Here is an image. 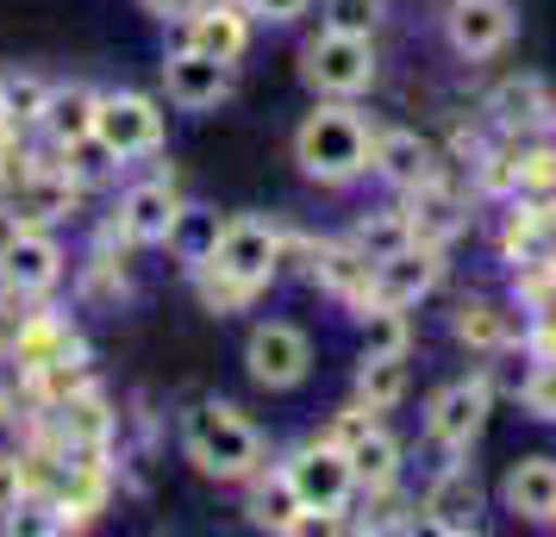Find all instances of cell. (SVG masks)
Masks as SVG:
<instances>
[{"mask_svg": "<svg viewBox=\"0 0 556 537\" xmlns=\"http://www.w3.org/2000/svg\"><path fill=\"white\" fill-rule=\"evenodd\" d=\"M288 151H294V169L313 188L344 194L376 169V119L356 101H313L301 113L294 138H288Z\"/></svg>", "mask_w": 556, "mask_h": 537, "instance_id": "6da1fadb", "label": "cell"}, {"mask_svg": "<svg viewBox=\"0 0 556 537\" xmlns=\"http://www.w3.org/2000/svg\"><path fill=\"white\" fill-rule=\"evenodd\" d=\"M181 457L194 462V475L219 487H244L251 475L269 469V437L256 432V419L244 407H231V400H194V407L181 412Z\"/></svg>", "mask_w": 556, "mask_h": 537, "instance_id": "7a4b0ae2", "label": "cell"}, {"mask_svg": "<svg viewBox=\"0 0 556 537\" xmlns=\"http://www.w3.org/2000/svg\"><path fill=\"white\" fill-rule=\"evenodd\" d=\"M281 482L294 487V500H301L319 525H338L344 512L356 507V475H351V450L344 444H331L326 432L301 437L288 457L276 462Z\"/></svg>", "mask_w": 556, "mask_h": 537, "instance_id": "3957f363", "label": "cell"}, {"mask_svg": "<svg viewBox=\"0 0 556 537\" xmlns=\"http://www.w3.org/2000/svg\"><path fill=\"white\" fill-rule=\"evenodd\" d=\"M301 81L313 101H363L381 81V51L376 38H356V31H313L301 44Z\"/></svg>", "mask_w": 556, "mask_h": 537, "instance_id": "277c9868", "label": "cell"}, {"mask_svg": "<svg viewBox=\"0 0 556 537\" xmlns=\"http://www.w3.org/2000/svg\"><path fill=\"white\" fill-rule=\"evenodd\" d=\"M281 263H288V231L276 219L238 213V219H219V238H213L206 263H194V269H213V276L244 282L251 294H263V287H276Z\"/></svg>", "mask_w": 556, "mask_h": 537, "instance_id": "5b68a950", "label": "cell"}, {"mask_svg": "<svg viewBox=\"0 0 556 537\" xmlns=\"http://www.w3.org/2000/svg\"><path fill=\"white\" fill-rule=\"evenodd\" d=\"M169 144V113L144 88H101L94 106V151L106 163H144Z\"/></svg>", "mask_w": 556, "mask_h": 537, "instance_id": "8992f818", "label": "cell"}, {"mask_svg": "<svg viewBox=\"0 0 556 537\" xmlns=\"http://www.w3.org/2000/svg\"><path fill=\"white\" fill-rule=\"evenodd\" d=\"M494 419V375L476 369V375H456V382L431 387L426 412H419V432L438 457H469Z\"/></svg>", "mask_w": 556, "mask_h": 537, "instance_id": "52a82bcc", "label": "cell"}, {"mask_svg": "<svg viewBox=\"0 0 556 537\" xmlns=\"http://www.w3.org/2000/svg\"><path fill=\"white\" fill-rule=\"evenodd\" d=\"M313 362H319V350H313L306 325H294V319H256L251 337H244V375L263 394H294V387H306Z\"/></svg>", "mask_w": 556, "mask_h": 537, "instance_id": "ba28073f", "label": "cell"}, {"mask_svg": "<svg viewBox=\"0 0 556 537\" xmlns=\"http://www.w3.org/2000/svg\"><path fill=\"white\" fill-rule=\"evenodd\" d=\"M81 206V181H76V163L70 169H56V163H31V169H7L0 176V213H7V226H63V219H76Z\"/></svg>", "mask_w": 556, "mask_h": 537, "instance_id": "9c48e42d", "label": "cell"}, {"mask_svg": "<svg viewBox=\"0 0 556 537\" xmlns=\"http://www.w3.org/2000/svg\"><path fill=\"white\" fill-rule=\"evenodd\" d=\"M70 276V251L51 226H7L0 238V287L20 301H51Z\"/></svg>", "mask_w": 556, "mask_h": 537, "instance_id": "30bf717a", "label": "cell"}, {"mask_svg": "<svg viewBox=\"0 0 556 537\" xmlns=\"http://www.w3.org/2000/svg\"><path fill=\"white\" fill-rule=\"evenodd\" d=\"M413 512H419V525H426V532H438V537L481 532V519H488V487H481L476 462L444 457L438 469H431L426 494L413 500Z\"/></svg>", "mask_w": 556, "mask_h": 537, "instance_id": "8fae6325", "label": "cell"}, {"mask_svg": "<svg viewBox=\"0 0 556 537\" xmlns=\"http://www.w3.org/2000/svg\"><path fill=\"white\" fill-rule=\"evenodd\" d=\"M181 213H188V201H181L176 181H131L126 194H119V206H113V226H106V238H119V244H131V251H156V244H169L181 226Z\"/></svg>", "mask_w": 556, "mask_h": 537, "instance_id": "7c38bea8", "label": "cell"}, {"mask_svg": "<svg viewBox=\"0 0 556 537\" xmlns=\"http://www.w3.org/2000/svg\"><path fill=\"white\" fill-rule=\"evenodd\" d=\"M519 38V7L513 0H444V44L463 63H494Z\"/></svg>", "mask_w": 556, "mask_h": 537, "instance_id": "4fadbf2b", "label": "cell"}, {"mask_svg": "<svg viewBox=\"0 0 556 537\" xmlns=\"http://www.w3.org/2000/svg\"><path fill=\"white\" fill-rule=\"evenodd\" d=\"M438 282H444V251L438 244H401L394 256H381L376 269H369V301L363 307H401L413 312L426 294H438ZM356 307V312H363Z\"/></svg>", "mask_w": 556, "mask_h": 537, "instance_id": "5bb4252c", "label": "cell"}, {"mask_svg": "<svg viewBox=\"0 0 556 537\" xmlns=\"http://www.w3.org/2000/svg\"><path fill=\"white\" fill-rule=\"evenodd\" d=\"M238 88V63H219V56L194 51V44H169L163 56V94L176 113H213V106L231 101Z\"/></svg>", "mask_w": 556, "mask_h": 537, "instance_id": "9a60e30c", "label": "cell"}, {"mask_svg": "<svg viewBox=\"0 0 556 537\" xmlns=\"http://www.w3.org/2000/svg\"><path fill=\"white\" fill-rule=\"evenodd\" d=\"M451 337L476 357H506V350H526V312L488 294H463L451 307Z\"/></svg>", "mask_w": 556, "mask_h": 537, "instance_id": "2e32d148", "label": "cell"}, {"mask_svg": "<svg viewBox=\"0 0 556 537\" xmlns=\"http://www.w3.org/2000/svg\"><path fill=\"white\" fill-rule=\"evenodd\" d=\"M176 26H181V44L219 56V63H244L256 38V20L244 13V0H194Z\"/></svg>", "mask_w": 556, "mask_h": 537, "instance_id": "e0dca14e", "label": "cell"}, {"mask_svg": "<svg viewBox=\"0 0 556 537\" xmlns=\"http://www.w3.org/2000/svg\"><path fill=\"white\" fill-rule=\"evenodd\" d=\"M369 176L381 181V188H394V194H419V188H431V181H444V156H438V144L431 138H419V131L406 126H376V169Z\"/></svg>", "mask_w": 556, "mask_h": 537, "instance_id": "ac0fdd59", "label": "cell"}, {"mask_svg": "<svg viewBox=\"0 0 556 537\" xmlns=\"http://www.w3.org/2000/svg\"><path fill=\"white\" fill-rule=\"evenodd\" d=\"M501 512H513L519 525L556 532V457L531 450V457L506 462V475H501Z\"/></svg>", "mask_w": 556, "mask_h": 537, "instance_id": "d6986e66", "label": "cell"}, {"mask_svg": "<svg viewBox=\"0 0 556 537\" xmlns=\"http://www.w3.org/2000/svg\"><path fill=\"white\" fill-rule=\"evenodd\" d=\"M94 106H101V88H88V81H51V101L38 113V131L51 138L56 156H76L94 144Z\"/></svg>", "mask_w": 556, "mask_h": 537, "instance_id": "ffe728a7", "label": "cell"}, {"mask_svg": "<svg viewBox=\"0 0 556 537\" xmlns=\"http://www.w3.org/2000/svg\"><path fill=\"white\" fill-rule=\"evenodd\" d=\"M51 412L56 437H63V457H76V450H106L113 444V432H119V419H113V407H106V394L94 382H81L76 394H63Z\"/></svg>", "mask_w": 556, "mask_h": 537, "instance_id": "44dd1931", "label": "cell"}, {"mask_svg": "<svg viewBox=\"0 0 556 537\" xmlns=\"http://www.w3.org/2000/svg\"><path fill=\"white\" fill-rule=\"evenodd\" d=\"M369 256L356 251L351 238L344 244H313V287H326L331 301H344V307H363L369 301Z\"/></svg>", "mask_w": 556, "mask_h": 537, "instance_id": "7402d4cb", "label": "cell"}, {"mask_svg": "<svg viewBox=\"0 0 556 537\" xmlns=\"http://www.w3.org/2000/svg\"><path fill=\"white\" fill-rule=\"evenodd\" d=\"M401 469H406V444L388 425H369V432L351 444V475H356V494H381V487H401Z\"/></svg>", "mask_w": 556, "mask_h": 537, "instance_id": "603a6c76", "label": "cell"}, {"mask_svg": "<svg viewBox=\"0 0 556 537\" xmlns=\"http://www.w3.org/2000/svg\"><path fill=\"white\" fill-rule=\"evenodd\" d=\"M244 487H251V525H263V532H319V519L294 500V487L281 482V469H263Z\"/></svg>", "mask_w": 556, "mask_h": 537, "instance_id": "cb8c5ba5", "label": "cell"}, {"mask_svg": "<svg viewBox=\"0 0 556 537\" xmlns=\"http://www.w3.org/2000/svg\"><path fill=\"white\" fill-rule=\"evenodd\" d=\"M413 394V362L406 357H356L351 400H363L369 412H394Z\"/></svg>", "mask_w": 556, "mask_h": 537, "instance_id": "d4e9b609", "label": "cell"}, {"mask_svg": "<svg viewBox=\"0 0 556 537\" xmlns=\"http://www.w3.org/2000/svg\"><path fill=\"white\" fill-rule=\"evenodd\" d=\"M488 113H494L501 131H531V126L551 119V94H544L538 76H519V81H501V88L488 94Z\"/></svg>", "mask_w": 556, "mask_h": 537, "instance_id": "484cf974", "label": "cell"}, {"mask_svg": "<svg viewBox=\"0 0 556 537\" xmlns=\"http://www.w3.org/2000/svg\"><path fill=\"white\" fill-rule=\"evenodd\" d=\"M351 319H356V332H363L356 357H413V319L401 307H363Z\"/></svg>", "mask_w": 556, "mask_h": 537, "instance_id": "4316f807", "label": "cell"}, {"mask_svg": "<svg viewBox=\"0 0 556 537\" xmlns=\"http://www.w3.org/2000/svg\"><path fill=\"white\" fill-rule=\"evenodd\" d=\"M351 244L369 256V263L394 256L401 244H413V213H406V206H376V213H363L351 226Z\"/></svg>", "mask_w": 556, "mask_h": 537, "instance_id": "83f0119b", "label": "cell"}, {"mask_svg": "<svg viewBox=\"0 0 556 537\" xmlns=\"http://www.w3.org/2000/svg\"><path fill=\"white\" fill-rule=\"evenodd\" d=\"M45 101H51V81L38 76V69H0V113L13 126H38Z\"/></svg>", "mask_w": 556, "mask_h": 537, "instance_id": "f1b7e54d", "label": "cell"}, {"mask_svg": "<svg viewBox=\"0 0 556 537\" xmlns=\"http://www.w3.org/2000/svg\"><path fill=\"white\" fill-rule=\"evenodd\" d=\"M319 7V26L326 31H356V38H376L388 0H313Z\"/></svg>", "mask_w": 556, "mask_h": 537, "instance_id": "f546056e", "label": "cell"}, {"mask_svg": "<svg viewBox=\"0 0 556 537\" xmlns=\"http://www.w3.org/2000/svg\"><path fill=\"white\" fill-rule=\"evenodd\" d=\"M31 500V457L26 450H0V525H13Z\"/></svg>", "mask_w": 556, "mask_h": 537, "instance_id": "4dcf8cb0", "label": "cell"}, {"mask_svg": "<svg viewBox=\"0 0 556 537\" xmlns=\"http://www.w3.org/2000/svg\"><path fill=\"white\" fill-rule=\"evenodd\" d=\"M519 407L531 412V419H544V425H556V357H531V369L519 375Z\"/></svg>", "mask_w": 556, "mask_h": 537, "instance_id": "1f68e13d", "label": "cell"}, {"mask_svg": "<svg viewBox=\"0 0 556 537\" xmlns=\"http://www.w3.org/2000/svg\"><path fill=\"white\" fill-rule=\"evenodd\" d=\"M188 276H194V294H201V307H206V312H219V319H226V312H244V307L256 301L244 282H226V276H213V269H188Z\"/></svg>", "mask_w": 556, "mask_h": 537, "instance_id": "d6a6232c", "label": "cell"}, {"mask_svg": "<svg viewBox=\"0 0 556 537\" xmlns=\"http://www.w3.org/2000/svg\"><path fill=\"white\" fill-rule=\"evenodd\" d=\"M81 294L88 301H126V263L113 251H94L88 269H81Z\"/></svg>", "mask_w": 556, "mask_h": 537, "instance_id": "836d02e7", "label": "cell"}, {"mask_svg": "<svg viewBox=\"0 0 556 537\" xmlns=\"http://www.w3.org/2000/svg\"><path fill=\"white\" fill-rule=\"evenodd\" d=\"M376 419H381V412H369V407H363V400H344V407L331 412L326 437H331V444H344V450H351V444H356V437H363V432H369Z\"/></svg>", "mask_w": 556, "mask_h": 537, "instance_id": "e575fe53", "label": "cell"}, {"mask_svg": "<svg viewBox=\"0 0 556 537\" xmlns=\"http://www.w3.org/2000/svg\"><path fill=\"white\" fill-rule=\"evenodd\" d=\"M244 13H251L256 26H301L306 13H313V0H244Z\"/></svg>", "mask_w": 556, "mask_h": 537, "instance_id": "d590c367", "label": "cell"}, {"mask_svg": "<svg viewBox=\"0 0 556 537\" xmlns=\"http://www.w3.org/2000/svg\"><path fill=\"white\" fill-rule=\"evenodd\" d=\"M13 151H20V126H13V119L0 113V176L13 169Z\"/></svg>", "mask_w": 556, "mask_h": 537, "instance_id": "8d00e7d4", "label": "cell"}, {"mask_svg": "<svg viewBox=\"0 0 556 537\" xmlns=\"http://www.w3.org/2000/svg\"><path fill=\"white\" fill-rule=\"evenodd\" d=\"M138 7H144L151 20H181V13H188L194 0H138Z\"/></svg>", "mask_w": 556, "mask_h": 537, "instance_id": "74e56055", "label": "cell"}, {"mask_svg": "<svg viewBox=\"0 0 556 537\" xmlns=\"http://www.w3.org/2000/svg\"><path fill=\"white\" fill-rule=\"evenodd\" d=\"M13 419H20V394H13V387L0 382V432H7Z\"/></svg>", "mask_w": 556, "mask_h": 537, "instance_id": "f35d334b", "label": "cell"}]
</instances>
